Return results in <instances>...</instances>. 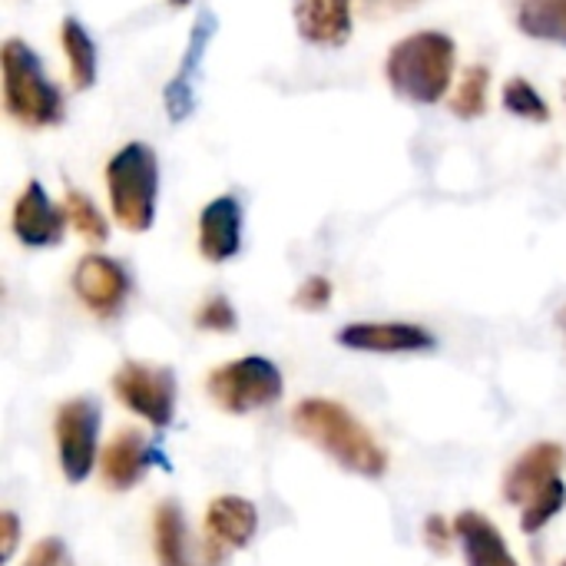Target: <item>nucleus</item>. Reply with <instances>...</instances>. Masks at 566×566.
<instances>
[{"label":"nucleus","instance_id":"nucleus-1","mask_svg":"<svg viewBox=\"0 0 566 566\" xmlns=\"http://www.w3.org/2000/svg\"><path fill=\"white\" fill-rule=\"evenodd\" d=\"M295 431L322 448L338 468L358 478H381L388 471V451L345 405L328 398H305L292 411Z\"/></svg>","mask_w":566,"mask_h":566},{"label":"nucleus","instance_id":"nucleus-2","mask_svg":"<svg viewBox=\"0 0 566 566\" xmlns=\"http://www.w3.org/2000/svg\"><path fill=\"white\" fill-rule=\"evenodd\" d=\"M388 83L398 96L418 106L444 99L454 76V40L438 30H421L391 46L385 63Z\"/></svg>","mask_w":566,"mask_h":566},{"label":"nucleus","instance_id":"nucleus-3","mask_svg":"<svg viewBox=\"0 0 566 566\" xmlns=\"http://www.w3.org/2000/svg\"><path fill=\"white\" fill-rule=\"evenodd\" d=\"M106 186L116 222L129 232H146L156 219L159 196V159L153 146L126 143L106 163Z\"/></svg>","mask_w":566,"mask_h":566},{"label":"nucleus","instance_id":"nucleus-4","mask_svg":"<svg viewBox=\"0 0 566 566\" xmlns=\"http://www.w3.org/2000/svg\"><path fill=\"white\" fill-rule=\"evenodd\" d=\"M3 103L7 113L23 126H56L63 119V96L46 80L40 56L23 40L3 43Z\"/></svg>","mask_w":566,"mask_h":566},{"label":"nucleus","instance_id":"nucleus-5","mask_svg":"<svg viewBox=\"0 0 566 566\" xmlns=\"http://www.w3.org/2000/svg\"><path fill=\"white\" fill-rule=\"evenodd\" d=\"M206 391L226 415H252L259 408L275 405L285 391V381L269 358L245 355L239 361L216 368L206 378Z\"/></svg>","mask_w":566,"mask_h":566},{"label":"nucleus","instance_id":"nucleus-6","mask_svg":"<svg viewBox=\"0 0 566 566\" xmlns=\"http://www.w3.org/2000/svg\"><path fill=\"white\" fill-rule=\"evenodd\" d=\"M113 395L153 428H166L176 415V375L166 365L123 361L113 375Z\"/></svg>","mask_w":566,"mask_h":566},{"label":"nucleus","instance_id":"nucleus-7","mask_svg":"<svg viewBox=\"0 0 566 566\" xmlns=\"http://www.w3.org/2000/svg\"><path fill=\"white\" fill-rule=\"evenodd\" d=\"M96 434H99V408L93 398H73L56 411L60 468L70 484L90 478L96 464Z\"/></svg>","mask_w":566,"mask_h":566},{"label":"nucleus","instance_id":"nucleus-8","mask_svg":"<svg viewBox=\"0 0 566 566\" xmlns=\"http://www.w3.org/2000/svg\"><path fill=\"white\" fill-rule=\"evenodd\" d=\"M73 292L96 318H113L129 298V275L116 259L83 255L73 269Z\"/></svg>","mask_w":566,"mask_h":566},{"label":"nucleus","instance_id":"nucleus-9","mask_svg":"<svg viewBox=\"0 0 566 566\" xmlns=\"http://www.w3.org/2000/svg\"><path fill=\"white\" fill-rule=\"evenodd\" d=\"M219 30V20L212 10H202L192 23V33H189V43H186V53H182V63L176 70V76L166 83L163 90V106H166V116L172 123H182L186 116H192L196 109V80H199V70H202V60H206V46L212 43Z\"/></svg>","mask_w":566,"mask_h":566},{"label":"nucleus","instance_id":"nucleus-10","mask_svg":"<svg viewBox=\"0 0 566 566\" xmlns=\"http://www.w3.org/2000/svg\"><path fill=\"white\" fill-rule=\"evenodd\" d=\"M335 342L342 348L371 352V355H401V352L434 348L431 332L411 322H352L335 335Z\"/></svg>","mask_w":566,"mask_h":566},{"label":"nucleus","instance_id":"nucleus-11","mask_svg":"<svg viewBox=\"0 0 566 566\" xmlns=\"http://www.w3.org/2000/svg\"><path fill=\"white\" fill-rule=\"evenodd\" d=\"M560 471H564V448L554 441L534 444L514 461V468L504 478L501 494L507 504L527 507L537 494H544L554 481H560Z\"/></svg>","mask_w":566,"mask_h":566},{"label":"nucleus","instance_id":"nucleus-12","mask_svg":"<svg viewBox=\"0 0 566 566\" xmlns=\"http://www.w3.org/2000/svg\"><path fill=\"white\" fill-rule=\"evenodd\" d=\"M63 229H66V212L50 202L46 189L36 179H30L13 206V235L27 249H46L63 239Z\"/></svg>","mask_w":566,"mask_h":566},{"label":"nucleus","instance_id":"nucleus-13","mask_svg":"<svg viewBox=\"0 0 566 566\" xmlns=\"http://www.w3.org/2000/svg\"><path fill=\"white\" fill-rule=\"evenodd\" d=\"M242 249V206L235 196L212 199L199 216V252L209 262H229Z\"/></svg>","mask_w":566,"mask_h":566},{"label":"nucleus","instance_id":"nucleus-14","mask_svg":"<svg viewBox=\"0 0 566 566\" xmlns=\"http://www.w3.org/2000/svg\"><path fill=\"white\" fill-rule=\"evenodd\" d=\"M259 531V511L252 501L226 494L216 497L206 511V534H209V547H216L219 554L226 551H242L252 544Z\"/></svg>","mask_w":566,"mask_h":566},{"label":"nucleus","instance_id":"nucleus-15","mask_svg":"<svg viewBox=\"0 0 566 566\" xmlns=\"http://www.w3.org/2000/svg\"><path fill=\"white\" fill-rule=\"evenodd\" d=\"M454 537L464 551L468 566H521L511 554L504 534L497 531L494 521H488L478 511H464L454 521Z\"/></svg>","mask_w":566,"mask_h":566},{"label":"nucleus","instance_id":"nucleus-16","mask_svg":"<svg viewBox=\"0 0 566 566\" xmlns=\"http://www.w3.org/2000/svg\"><path fill=\"white\" fill-rule=\"evenodd\" d=\"M153 461H156V451L136 431H119L106 444L103 461H99L103 484L113 488V491H129L133 484L143 481V474L149 471Z\"/></svg>","mask_w":566,"mask_h":566},{"label":"nucleus","instance_id":"nucleus-17","mask_svg":"<svg viewBox=\"0 0 566 566\" xmlns=\"http://www.w3.org/2000/svg\"><path fill=\"white\" fill-rule=\"evenodd\" d=\"M295 20L308 43L342 46L352 36V0H295Z\"/></svg>","mask_w":566,"mask_h":566},{"label":"nucleus","instance_id":"nucleus-18","mask_svg":"<svg viewBox=\"0 0 566 566\" xmlns=\"http://www.w3.org/2000/svg\"><path fill=\"white\" fill-rule=\"evenodd\" d=\"M153 547L159 566H206L196 564L189 554V527L182 521V511L176 501H166L156 507L153 517Z\"/></svg>","mask_w":566,"mask_h":566},{"label":"nucleus","instance_id":"nucleus-19","mask_svg":"<svg viewBox=\"0 0 566 566\" xmlns=\"http://www.w3.org/2000/svg\"><path fill=\"white\" fill-rule=\"evenodd\" d=\"M517 27L534 40L566 46V0H521Z\"/></svg>","mask_w":566,"mask_h":566},{"label":"nucleus","instance_id":"nucleus-20","mask_svg":"<svg viewBox=\"0 0 566 566\" xmlns=\"http://www.w3.org/2000/svg\"><path fill=\"white\" fill-rule=\"evenodd\" d=\"M60 36H63V53H66V63H70L73 86L90 90L96 83V43H93V36L86 33V27L76 17L63 20Z\"/></svg>","mask_w":566,"mask_h":566},{"label":"nucleus","instance_id":"nucleus-21","mask_svg":"<svg viewBox=\"0 0 566 566\" xmlns=\"http://www.w3.org/2000/svg\"><path fill=\"white\" fill-rule=\"evenodd\" d=\"M488 86H491V70L488 66H468L461 76L458 93L451 96V109L461 119H478L488 109Z\"/></svg>","mask_w":566,"mask_h":566},{"label":"nucleus","instance_id":"nucleus-22","mask_svg":"<svg viewBox=\"0 0 566 566\" xmlns=\"http://www.w3.org/2000/svg\"><path fill=\"white\" fill-rule=\"evenodd\" d=\"M66 219L73 222V229L93 242V245H103L109 239V226L103 219V212L96 209V202L86 196V192H76V189H66Z\"/></svg>","mask_w":566,"mask_h":566},{"label":"nucleus","instance_id":"nucleus-23","mask_svg":"<svg viewBox=\"0 0 566 566\" xmlns=\"http://www.w3.org/2000/svg\"><path fill=\"white\" fill-rule=\"evenodd\" d=\"M566 504V488L564 481H554L544 494H537L527 507H524V514H521V531L524 534H541L560 511H564Z\"/></svg>","mask_w":566,"mask_h":566},{"label":"nucleus","instance_id":"nucleus-24","mask_svg":"<svg viewBox=\"0 0 566 566\" xmlns=\"http://www.w3.org/2000/svg\"><path fill=\"white\" fill-rule=\"evenodd\" d=\"M504 106L514 113V116H521V119H531V123H547L551 119V106H547V99L527 83V80H511L507 86H504Z\"/></svg>","mask_w":566,"mask_h":566},{"label":"nucleus","instance_id":"nucleus-25","mask_svg":"<svg viewBox=\"0 0 566 566\" xmlns=\"http://www.w3.org/2000/svg\"><path fill=\"white\" fill-rule=\"evenodd\" d=\"M196 325H199L202 332L229 335V332H235L239 315H235V308H232V302H229L226 295H216V298H209V302L196 312Z\"/></svg>","mask_w":566,"mask_h":566},{"label":"nucleus","instance_id":"nucleus-26","mask_svg":"<svg viewBox=\"0 0 566 566\" xmlns=\"http://www.w3.org/2000/svg\"><path fill=\"white\" fill-rule=\"evenodd\" d=\"M328 302H332V282L325 275L305 279L295 292V305L302 312H322V308H328Z\"/></svg>","mask_w":566,"mask_h":566},{"label":"nucleus","instance_id":"nucleus-27","mask_svg":"<svg viewBox=\"0 0 566 566\" xmlns=\"http://www.w3.org/2000/svg\"><path fill=\"white\" fill-rule=\"evenodd\" d=\"M23 566H66V547H63V541H56V537L40 541L30 551V557H27Z\"/></svg>","mask_w":566,"mask_h":566},{"label":"nucleus","instance_id":"nucleus-28","mask_svg":"<svg viewBox=\"0 0 566 566\" xmlns=\"http://www.w3.org/2000/svg\"><path fill=\"white\" fill-rule=\"evenodd\" d=\"M451 534H454V527H451L441 514H431V517L424 521V544H428L434 554H448V551H451Z\"/></svg>","mask_w":566,"mask_h":566},{"label":"nucleus","instance_id":"nucleus-29","mask_svg":"<svg viewBox=\"0 0 566 566\" xmlns=\"http://www.w3.org/2000/svg\"><path fill=\"white\" fill-rule=\"evenodd\" d=\"M17 541H20V521L13 511H3L0 514V560L7 564L17 551Z\"/></svg>","mask_w":566,"mask_h":566},{"label":"nucleus","instance_id":"nucleus-30","mask_svg":"<svg viewBox=\"0 0 566 566\" xmlns=\"http://www.w3.org/2000/svg\"><path fill=\"white\" fill-rule=\"evenodd\" d=\"M172 7H186V3H192V0H169Z\"/></svg>","mask_w":566,"mask_h":566},{"label":"nucleus","instance_id":"nucleus-31","mask_svg":"<svg viewBox=\"0 0 566 566\" xmlns=\"http://www.w3.org/2000/svg\"><path fill=\"white\" fill-rule=\"evenodd\" d=\"M560 322H564V328H566V312H564V315H560Z\"/></svg>","mask_w":566,"mask_h":566},{"label":"nucleus","instance_id":"nucleus-32","mask_svg":"<svg viewBox=\"0 0 566 566\" xmlns=\"http://www.w3.org/2000/svg\"><path fill=\"white\" fill-rule=\"evenodd\" d=\"M564 566H566V560H564Z\"/></svg>","mask_w":566,"mask_h":566}]
</instances>
